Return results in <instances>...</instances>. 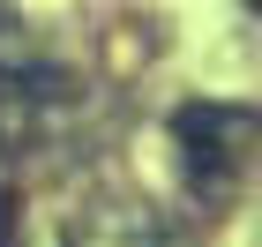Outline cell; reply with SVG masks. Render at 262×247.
I'll return each instance as SVG.
<instances>
[{"label": "cell", "mask_w": 262, "mask_h": 247, "mask_svg": "<svg viewBox=\"0 0 262 247\" xmlns=\"http://www.w3.org/2000/svg\"><path fill=\"white\" fill-rule=\"evenodd\" d=\"M15 217H23V210H15V195L0 187V247H8V232H15Z\"/></svg>", "instance_id": "1"}]
</instances>
